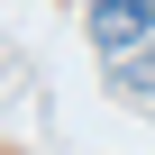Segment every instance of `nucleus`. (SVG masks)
<instances>
[{"instance_id":"nucleus-1","label":"nucleus","mask_w":155,"mask_h":155,"mask_svg":"<svg viewBox=\"0 0 155 155\" xmlns=\"http://www.w3.org/2000/svg\"><path fill=\"white\" fill-rule=\"evenodd\" d=\"M91 9V46L101 55H128L137 37H155V0H82Z\"/></svg>"},{"instance_id":"nucleus-2","label":"nucleus","mask_w":155,"mask_h":155,"mask_svg":"<svg viewBox=\"0 0 155 155\" xmlns=\"http://www.w3.org/2000/svg\"><path fill=\"white\" fill-rule=\"evenodd\" d=\"M110 82H119L128 101H155V37H137V46L119 55V73H110Z\"/></svg>"}]
</instances>
